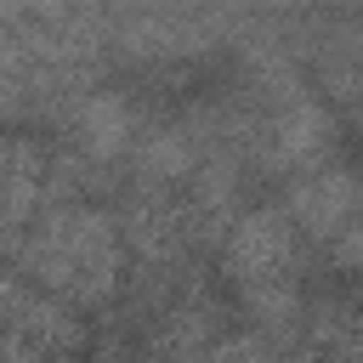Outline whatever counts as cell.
<instances>
[{
    "label": "cell",
    "mask_w": 363,
    "mask_h": 363,
    "mask_svg": "<svg viewBox=\"0 0 363 363\" xmlns=\"http://www.w3.org/2000/svg\"><path fill=\"white\" fill-rule=\"evenodd\" d=\"M227 6H244V11H301L312 0H227Z\"/></svg>",
    "instance_id": "obj_7"
},
{
    "label": "cell",
    "mask_w": 363,
    "mask_h": 363,
    "mask_svg": "<svg viewBox=\"0 0 363 363\" xmlns=\"http://www.w3.org/2000/svg\"><path fill=\"white\" fill-rule=\"evenodd\" d=\"M289 221L301 227V238L312 244H335L352 221H363V176L346 164H312L289 176V199H284Z\"/></svg>",
    "instance_id": "obj_4"
},
{
    "label": "cell",
    "mask_w": 363,
    "mask_h": 363,
    "mask_svg": "<svg viewBox=\"0 0 363 363\" xmlns=\"http://www.w3.org/2000/svg\"><path fill=\"white\" fill-rule=\"evenodd\" d=\"M62 130L91 164H119L142 136V108L125 91H74L62 102Z\"/></svg>",
    "instance_id": "obj_5"
},
{
    "label": "cell",
    "mask_w": 363,
    "mask_h": 363,
    "mask_svg": "<svg viewBox=\"0 0 363 363\" xmlns=\"http://www.w3.org/2000/svg\"><path fill=\"white\" fill-rule=\"evenodd\" d=\"M221 267L267 335L301 318V227L289 210H244L221 238Z\"/></svg>",
    "instance_id": "obj_2"
},
{
    "label": "cell",
    "mask_w": 363,
    "mask_h": 363,
    "mask_svg": "<svg viewBox=\"0 0 363 363\" xmlns=\"http://www.w3.org/2000/svg\"><path fill=\"white\" fill-rule=\"evenodd\" d=\"M130 164H136V176H147V182H170V187H182L187 176H193V164H199V142H193V130L182 125V119H170V125H142V136H136V147H130Z\"/></svg>",
    "instance_id": "obj_6"
},
{
    "label": "cell",
    "mask_w": 363,
    "mask_h": 363,
    "mask_svg": "<svg viewBox=\"0 0 363 363\" xmlns=\"http://www.w3.org/2000/svg\"><path fill=\"white\" fill-rule=\"evenodd\" d=\"M335 147V113L301 91H284L272 102H255V130H250V164L261 176H295L323 164Z\"/></svg>",
    "instance_id": "obj_3"
},
{
    "label": "cell",
    "mask_w": 363,
    "mask_h": 363,
    "mask_svg": "<svg viewBox=\"0 0 363 363\" xmlns=\"http://www.w3.org/2000/svg\"><path fill=\"white\" fill-rule=\"evenodd\" d=\"M119 250H125V238H119L113 216H102L85 199H51L28 221L17 261L51 295L79 301V306H102L119 289Z\"/></svg>",
    "instance_id": "obj_1"
}]
</instances>
